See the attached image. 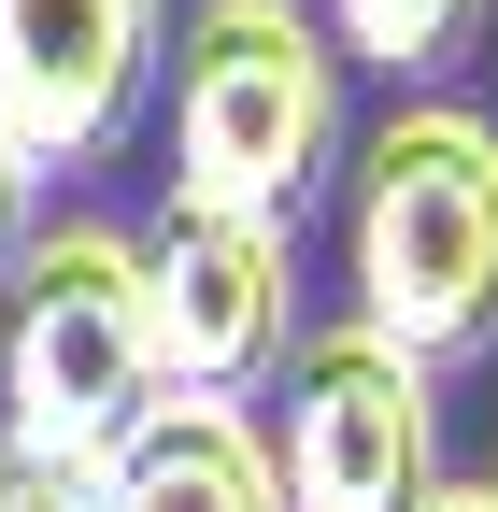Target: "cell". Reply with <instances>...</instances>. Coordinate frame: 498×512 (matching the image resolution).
Masks as SVG:
<instances>
[{"mask_svg": "<svg viewBox=\"0 0 498 512\" xmlns=\"http://www.w3.org/2000/svg\"><path fill=\"white\" fill-rule=\"evenodd\" d=\"M356 328L413 342L427 370H456L498 342V114L413 86L385 128L356 143Z\"/></svg>", "mask_w": 498, "mask_h": 512, "instance_id": "6da1fadb", "label": "cell"}, {"mask_svg": "<svg viewBox=\"0 0 498 512\" xmlns=\"http://www.w3.org/2000/svg\"><path fill=\"white\" fill-rule=\"evenodd\" d=\"M157 328H143V242L129 228H29L15 256V313H0V456L15 470H114L143 441Z\"/></svg>", "mask_w": 498, "mask_h": 512, "instance_id": "7a4b0ae2", "label": "cell"}, {"mask_svg": "<svg viewBox=\"0 0 498 512\" xmlns=\"http://www.w3.org/2000/svg\"><path fill=\"white\" fill-rule=\"evenodd\" d=\"M342 72L314 0H200L171 43V200L200 214H299L342 157Z\"/></svg>", "mask_w": 498, "mask_h": 512, "instance_id": "3957f363", "label": "cell"}, {"mask_svg": "<svg viewBox=\"0 0 498 512\" xmlns=\"http://www.w3.org/2000/svg\"><path fill=\"white\" fill-rule=\"evenodd\" d=\"M285 512H427L442 484V370L385 328H314L285 342V427H271Z\"/></svg>", "mask_w": 498, "mask_h": 512, "instance_id": "277c9868", "label": "cell"}, {"mask_svg": "<svg viewBox=\"0 0 498 512\" xmlns=\"http://www.w3.org/2000/svg\"><path fill=\"white\" fill-rule=\"evenodd\" d=\"M143 328L171 399H257L299 342V242L285 214H200L171 200L143 228Z\"/></svg>", "mask_w": 498, "mask_h": 512, "instance_id": "5b68a950", "label": "cell"}, {"mask_svg": "<svg viewBox=\"0 0 498 512\" xmlns=\"http://www.w3.org/2000/svg\"><path fill=\"white\" fill-rule=\"evenodd\" d=\"M157 86V0H0V143L29 171L114 157Z\"/></svg>", "mask_w": 498, "mask_h": 512, "instance_id": "8992f818", "label": "cell"}, {"mask_svg": "<svg viewBox=\"0 0 498 512\" xmlns=\"http://www.w3.org/2000/svg\"><path fill=\"white\" fill-rule=\"evenodd\" d=\"M100 512H285L271 427L242 399H157L143 441L100 470Z\"/></svg>", "mask_w": 498, "mask_h": 512, "instance_id": "52a82bcc", "label": "cell"}, {"mask_svg": "<svg viewBox=\"0 0 498 512\" xmlns=\"http://www.w3.org/2000/svg\"><path fill=\"white\" fill-rule=\"evenodd\" d=\"M484 15L498 0H328V43L356 57V72H385V86H442L484 43Z\"/></svg>", "mask_w": 498, "mask_h": 512, "instance_id": "ba28073f", "label": "cell"}, {"mask_svg": "<svg viewBox=\"0 0 498 512\" xmlns=\"http://www.w3.org/2000/svg\"><path fill=\"white\" fill-rule=\"evenodd\" d=\"M0 512H100V470H15Z\"/></svg>", "mask_w": 498, "mask_h": 512, "instance_id": "9c48e42d", "label": "cell"}, {"mask_svg": "<svg viewBox=\"0 0 498 512\" xmlns=\"http://www.w3.org/2000/svg\"><path fill=\"white\" fill-rule=\"evenodd\" d=\"M29 185H43V171H29L15 143H0V271H15V256H29Z\"/></svg>", "mask_w": 498, "mask_h": 512, "instance_id": "30bf717a", "label": "cell"}, {"mask_svg": "<svg viewBox=\"0 0 498 512\" xmlns=\"http://www.w3.org/2000/svg\"><path fill=\"white\" fill-rule=\"evenodd\" d=\"M427 512H498V484H456V470H442V484H427Z\"/></svg>", "mask_w": 498, "mask_h": 512, "instance_id": "8fae6325", "label": "cell"}, {"mask_svg": "<svg viewBox=\"0 0 498 512\" xmlns=\"http://www.w3.org/2000/svg\"><path fill=\"white\" fill-rule=\"evenodd\" d=\"M0 484H15V456H0Z\"/></svg>", "mask_w": 498, "mask_h": 512, "instance_id": "7c38bea8", "label": "cell"}]
</instances>
